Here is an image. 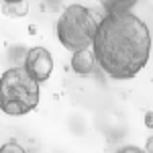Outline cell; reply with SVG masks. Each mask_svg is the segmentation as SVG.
I'll return each instance as SVG.
<instances>
[{
  "instance_id": "6da1fadb",
  "label": "cell",
  "mask_w": 153,
  "mask_h": 153,
  "mask_svg": "<svg viewBox=\"0 0 153 153\" xmlns=\"http://www.w3.org/2000/svg\"><path fill=\"white\" fill-rule=\"evenodd\" d=\"M92 51L98 68L112 80H131L147 65L151 55L149 27L133 12H117L100 19Z\"/></svg>"
},
{
  "instance_id": "7a4b0ae2",
  "label": "cell",
  "mask_w": 153,
  "mask_h": 153,
  "mask_svg": "<svg viewBox=\"0 0 153 153\" xmlns=\"http://www.w3.org/2000/svg\"><path fill=\"white\" fill-rule=\"evenodd\" d=\"M39 82L25 68H10L0 76V110L8 117H25L39 106Z\"/></svg>"
},
{
  "instance_id": "3957f363",
  "label": "cell",
  "mask_w": 153,
  "mask_h": 153,
  "mask_svg": "<svg viewBox=\"0 0 153 153\" xmlns=\"http://www.w3.org/2000/svg\"><path fill=\"white\" fill-rule=\"evenodd\" d=\"M98 27L100 19L96 16L94 10L82 4H70L61 10L55 31L59 43L74 53L80 49H90L94 45Z\"/></svg>"
},
{
  "instance_id": "277c9868",
  "label": "cell",
  "mask_w": 153,
  "mask_h": 153,
  "mask_svg": "<svg viewBox=\"0 0 153 153\" xmlns=\"http://www.w3.org/2000/svg\"><path fill=\"white\" fill-rule=\"evenodd\" d=\"M25 70L29 71V76L37 82H45L49 80L51 71H53V57L45 47H33L27 51L25 57Z\"/></svg>"
},
{
  "instance_id": "5b68a950",
  "label": "cell",
  "mask_w": 153,
  "mask_h": 153,
  "mask_svg": "<svg viewBox=\"0 0 153 153\" xmlns=\"http://www.w3.org/2000/svg\"><path fill=\"white\" fill-rule=\"evenodd\" d=\"M96 65H98V61H96V55L92 49L74 51V55H71V70L76 71L78 76H90V74H94Z\"/></svg>"
},
{
  "instance_id": "8992f818",
  "label": "cell",
  "mask_w": 153,
  "mask_h": 153,
  "mask_svg": "<svg viewBox=\"0 0 153 153\" xmlns=\"http://www.w3.org/2000/svg\"><path fill=\"white\" fill-rule=\"evenodd\" d=\"M98 2L106 10V14H117V12H129L139 0H98Z\"/></svg>"
},
{
  "instance_id": "52a82bcc",
  "label": "cell",
  "mask_w": 153,
  "mask_h": 153,
  "mask_svg": "<svg viewBox=\"0 0 153 153\" xmlns=\"http://www.w3.org/2000/svg\"><path fill=\"white\" fill-rule=\"evenodd\" d=\"M4 12L10 16H25L27 14V2H19V4H4Z\"/></svg>"
},
{
  "instance_id": "ba28073f",
  "label": "cell",
  "mask_w": 153,
  "mask_h": 153,
  "mask_svg": "<svg viewBox=\"0 0 153 153\" xmlns=\"http://www.w3.org/2000/svg\"><path fill=\"white\" fill-rule=\"evenodd\" d=\"M0 153H27V151H25V147L21 143L8 141V143H4V145L0 147Z\"/></svg>"
},
{
  "instance_id": "9c48e42d",
  "label": "cell",
  "mask_w": 153,
  "mask_h": 153,
  "mask_svg": "<svg viewBox=\"0 0 153 153\" xmlns=\"http://www.w3.org/2000/svg\"><path fill=\"white\" fill-rule=\"evenodd\" d=\"M117 153H145V149H139V147H135V145H125V147H120Z\"/></svg>"
},
{
  "instance_id": "30bf717a",
  "label": "cell",
  "mask_w": 153,
  "mask_h": 153,
  "mask_svg": "<svg viewBox=\"0 0 153 153\" xmlns=\"http://www.w3.org/2000/svg\"><path fill=\"white\" fill-rule=\"evenodd\" d=\"M145 153H153V137H149L145 143Z\"/></svg>"
},
{
  "instance_id": "8fae6325",
  "label": "cell",
  "mask_w": 153,
  "mask_h": 153,
  "mask_svg": "<svg viewBox=\"0 0 153 153\" xmlns=\"http://www.w3.org/2000/svg\"><path fill=\"white\" fill-rule=\"evenodd\" d=\"M4 4H19V2H27V0H2Z\"/></svg>"
}]
</instances>
